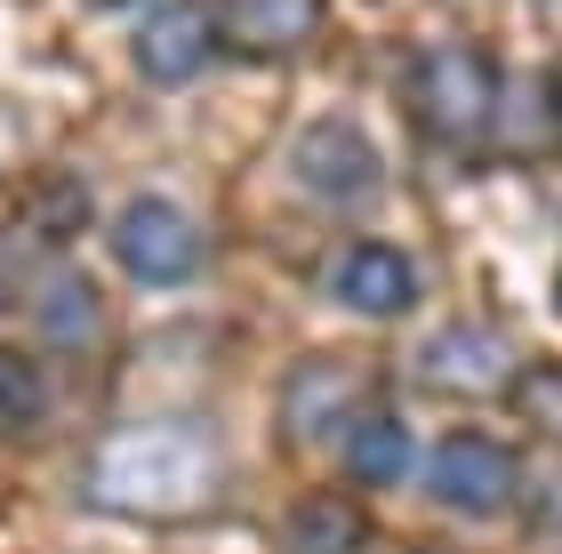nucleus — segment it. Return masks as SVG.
<instances>
[{
    "instance_id": "nucleus-1",
    "label": "nucleus",
    "mask_w": 562,
    "mask_h": 554,
    "mask_svg": "<svg viewBox=\"0 0 562 554\" xmlns=\"http://www.w3.org/2000/svg\"><path fill=\"white\" fill-rule=\"evenodd\" d=\"M81 490H89V507L137 515V522L193 515V507H210V490H217V434L201 418L121 426L113 442H97Z\"/></svg>"
},
{
    "instance_id": "nucleus-2",
    "label": "nucleus",
    "mask_w": 562,
    "mask_h": 554,
    "mask_svg": "<svg viewBox=\"0 0 562 554\" xmlns=\"http://www.w3.org/2000/svg\"><path fill=\"white\" fill-rule=\"evenodd\" d=\"M491 113H498V81H491V57L474 41H442L418 57V121L450 145H482L491 137Z\"/></svg>"
},
{
    "instance_id": "nucleus-3",
    "label": "nucleus",
    "mask_w": 562,
    "mask_h": 554,
    "mask_svg": "<svg viewBox=\"0 0 562 554\" xmlns=\"http://www.w3.org/2000/svg\"><path fill=\"white\" fill-rule=\"evenodd\" d=\"M113 258H121V273L145 282V290H186L193 273H201V225L177 210V201L137 193L130 210L113 217Z\"/></svg>"
},
{
    "instance_id": "nucleus-4",
    "label": "nucleus",
    "mask_w": 562,
    "mask_h": 554,
    "mask_svg": "<svg viewBox=\"0 0 562 554\" xmlns=\"http://www.w3.org/2000/svg\"><path fill=\"white\" fill-rule=\"evenodd\" d=\"M290 169H297V185L314 201H329V210H362V201L386 185V161H378V145L353 129V121H314V129H297Z\"/></svg>"
},
{
    "instance_id": "nucleus-5",
    "label": "nucleus",
    "mask_w": 562,
    "mask_h": 554,
    "mask_svg": "<svg viewBox=\"0 0 562 554\" xmlns=\"http://www.w3.org/2000/svg\"><path fill=\"white\" fill-rule=\"evenodd\" d=\"M434 498L458 515H498L506 498H515V450H506L498 434H474V426H458V434L434 442Z\"/></svg>"
},
{
    "instance_id": "nucleus-6",
    "label": "nucleus",
    "mask_w": 562,
    "mask_h": 554,
    "mask_svg": "<svg viewBox=\"0 0 562 554\" xmlns=\"http://www.w3.org/2000/svg\"><path fill=\"white\" fill-rule=\"evenodd\" d=\"M210 57H217V9H201V0H161V9L137 24V72L153 89L201 81Z\"/></svg>"
},
{
    "instance_id": "nucleus-7",
    "label": "nucleus",
    "mask_w": 562,
    "mask_h": 554,
    "mask_svg": "<svg viewBox=\"0 0 562 554\" xmlns=\"http://www.w3.org/2000/svg\"><path fill=\"white\" fill-rule=\"evenodd\" d=\"M329 290H338L346 314L394 321V314L418 306V265L402 258L394 241H353V249H338V265H329Z\"/></svg>"
},
{
    "instance_id": "nucleus-8",
    "label": "nucleus",
    "mask_w": 562,
    "mask_h": 554,
    "mask_svg": "<svg viewBox=\"0 0 562 554\" xmlns=\"http://www.w3.org/2000/svg\"><path fill=\"white\" fill-rule=\"evenodd\" d=\"M362 394H370V377L353 362H305L290 377V402H281V434H290V442H322Z\"/></svg>"
},
{
    "instance_id": "nucleus-9",
    "label": "nucleus",
    "mask_w": 562,
    "mask_h": 554,
    "mask_svg": "<svg viewBox=\"0 0 562 554\" xmlns=\"http://www.w3.org/2000/svg\"><path fill=\"white\" fill-rule=\"evenodd\" d=\"M217 16L249 57H290V48L314 41L322 0H217Z\"/></svg>"
},
{
    "instance_id": "nucleus-10",
    "label": "nucleus",
    "mask_w": 562,
    "mask_h": 554,
    "mask_svg": "<svg viewBox=\"0 0 562 554\" xmlns=\"http://www.w3.org/2000/svg\"><path fill=\"white\" fill-rule=\"evenodd\" d=\"M418 370H426L442 394H498L506 346H498L491 330H442V338L418 346Z\"/></svg>"
},
{
    "instance_id": "nucleus-11",
    "label": "nucleus",
    "mask_w": 562,
    "mask_h": 554,
    "mask_svg": "<svg viewBox=\"0 0 562 554\" xmlns=\"http://www.w3.org/2000/svg\"><path fill=\"white\" fill-rule=\"evenodd\" d=\"M33 321H41V338L57 346V354H89V346H97V290L72 265H41Z\"/></svg>"
},
{
    "instance_id": "nucleus-12",
    "label": "nucleus",
    "mask_w": 562,
    "mask_h": 554,
    "mask_svg": "<svg viewBox=\"0 0 562 554\" xmlns=\"http://www.w3.org/2000/svg\"><path fill=\"white\" fill-rule=\"evenodd\" d=\"M411 466H418V450H411V426H402V418L362 410V418L346 426V474H353V483L386 490V483H402Z\"/></svg>"
},
{
    "instance_id": "nucleus-13",
    "label": "nucleus",
    "mask_w": 562,
    "mask_h": 554,
    "mask_svg": "<svg viewBox=\"0 0 562 554\" xmlns=\"http://www.w3.org/2000/svg\"><path fill=\"white\" fill-rule=\"evenodd\" d=\"M362 507L353 498H305L281 531V554H362Z\"/></svg>"
},
{
    "instance_id": "nucleus-14",
    "label": "nucleus",
    "mask_w": 562,
    "mask_h": 554,
    "mask_svg": "<svg viewBox=\"0 0 562 554\" xmlns=\"http://www.w3.org/2000/svg\"><path fill=\"white\" fill-rule=\"evenodd\" d=\"M41 410H48L41 370L24 362V354H0V426H9V434H24V426H41Z\"/></svg>"
},
{
    "instance_id": "nucleus-15",
    "label": "nucleus",
    "mask_w": 562,
    "mask_h": 554,
    "mask_svg": "<svg viewBox=\"0 0 562 554\" xmlns=\"http://www.w3.org/2000/svg\"><path fill=\"white\" fill-rule=\"evenodd\" d=\"M522 410L539 418L547 434H562V377H554V370H530V377H522Z\"/></svg>"
},
{
    "instance_id": "nucleus-16",
    "label": "nucleus",
    "mask_w": 562,
    "mask_h": 554,
    "mask_svg": "<svg viewBox=\"0 0 562 554\" xmlns=\"http://www.w3.org/2000/svg\"><path fill=\"white\" fill-rule=\"evenodd\" d=\"M9 161H16V105L0 97V169H9Z\"/></svg>"
},
{
    "instance_id": "nucleus-17",
    "label": "nucleus",
    "mask_w": 562,
    "mask_h": 554,
    "mask_svg": "<svg viewBox=\"0 0 562 554\" xmlns=\"http://www.w3.org/2000/svg\"><path fill=\"white\" fill-rule=\"evenodd\" d=\"M97 9H137V0H97Z\"/></svg>"
},
{
    "instance_id": "nucleus-18",
    "label": "nucleus",
    "mask_w": 562,
    "mask_h": 554,
    "mask_svg": "<svg viewBox=\"0 0 562 554\" xmlns=\"http://www.w3.org/2000/svg\"><path fill=\"white\" fill-rule=\"evenodd\" d=\"M554 306H562V282H554Z\"/></svg>"
}]
</instances>
